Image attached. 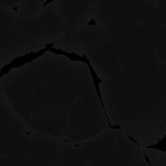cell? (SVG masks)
I'll return each instance as SVG.
<instances>
[{
  "label": "cell",
  "instance_id": "obj_7",
  "mask_svg": "<svg viewBox=\"0 0 166 166\" xmlns=\"http://www.w3.org/2000/svg\"><path fill=\"white\" fill-rule=\"evenodd\" d=\"M144 160L147 161V164L149 165V166H152V162H150V160H149V157H148L147 155H144Z\"/></svg>",
  "mask_w": 166,
  "mask_h": 166
},
{
  "label": "cell",
  "instance_id": "obj_3",
  "mask_svg": "<svg viewBox=\"0 0 166 166\" xmlns=\"http://www.w3.org/2000/svg\"><path fill=\"white\" fill-rule=\"evenodd\" d=\"M149 149H158L161 152H166V135L162 139H160L158 143L152 144V146H148Z\"/></svg>",
  "mask_w": 166,
  "mask_h": 166
},
{
  "label": "cell",
  "instance_id": "obj_4",
  "mask_svg": "<svg viewBox=\"0 0 166 166\" xmlns=\"http://www.w3.org/2000/svg\"><path fill=\"white\" fill-rule=\"evenodd\" d=\"M96 25H99V22H97V21H96L95 18H93V17H91L88 22L84 25V28H90V26H96Z\"/></svg>",
  "mask_w": 166,
  "mask_h": 166
},
{
  "label": "cell",
  "instance_id": "obj_2",
  "mask_svg": "<svg viewBox=\"0 0 166 166\" xmlns=\"http://www.w3.org/2000/svg\"><path fill=\"white\" fill-rule=\"evenodd\" d=\"M83 62L87 65V68H88V70H90V74H91L92 82H93V87H95V91H96V95H97L99 100H100L101 109L104 110V116H105V118H107L108 123H109V127H110V129H119V127H121L119 125H117V126H113V125H112L110 118H109V114H108L107 109H105V104H104V100H102V96H101V90H100V84H101V82H102L101 77H99V74L96 73V70H95V69H93V66H92V64H91V61H90V60H88V57H87L86 55H83Z\"/></svg>",
  "mask_w": 166,
  "mask_h": 166
},
{
  "label": "cell",
  "instance_id": "obj_5",
  "mask_svg": "<svg viewBox=\"0 0 166 166\" xmlns=\"http://www.w3.org/2000/svg\"><path fill=\"white\" fill-rule=\"evenodd\" d=\"M53 1H55V0H44V3L42 4V8L44 9V8H47V5H49L51 3H53Z\"/></svg>",
  "mask_w": 166,
  "mask_h": 166
},
{
  "label": "cell",
  "instance_id": "obj_6",
  "mask_svg": "<svg viewBox=\"0 0 166 166\" xmlns=\"http://www.w3.org/2000/svg\"><path fill=\"white\" fill-rule=\"evenodd\" d=\"M18 8H20V4H16L14 7H12V8H11V11H13L14 13H17V12H18Z\"/></svg>",
  "mask_w": 166,
  "mask_h": 166
},
{
  "label": "cell",
  "instance_id": "obj_1",
  "mask_svg": "<svg viewBox=\"0 0 166 166\" xmlns=\"http://www.w3.org/2000/svg\"><path fill=\"white\" fill-rule=\"evenodd\" d=\"M46 52H48L47 48H42V49L37 51V52H28L25 53V55H21V56H17L16 59H13L11 62H8V64L3 65L1 69H0V79H1L3 77H5L8 73H11V70H13V69H18L21 66H25L30 64V62L35 61L39 57H42Z\"/></svg>",
  "mask_w": 166,
  "mask_h": 166
}]
</instances>
